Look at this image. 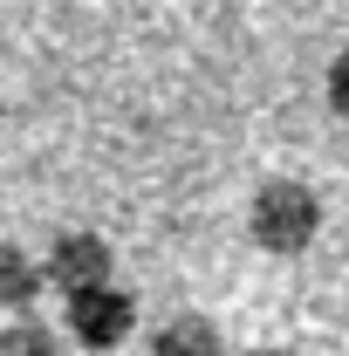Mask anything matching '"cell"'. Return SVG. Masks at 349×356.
<instances>
[{
  "instance_id": "obj_6",
  "label": "cell",
  "mask_w": 349,
  "mask_h": 356,
  "mask_svg": "<svg viewBox=\"0 0 349 356\" xmlns=\"http://www.w3.org/2000/svg\"><path fill=\"white\" fill-rule=\"evenodd\" d=\"M0 356H69V343L48 315H14L0 322Z\"/></svg>"
},
{
  "instance_id": "obj_7",
  "label": "cell",
  "mask_w": 349,
  "mask_h": 356,
  "mask_svg": "<svg viewBox=\"0 0 349 356\" xmlns=\"http://www.w3.org/2000/svg\"><path fill=\"white\" fill-rule=\"evenodd\" d=\"M322 103H329V117H336V124H349V48L322 69Z\"/></svg>"
},
{
  "instance_id": "obj_1",
  "label": "cell",
  "mask_w": 349,
  "mask_h": 356,
  "mask_svg": "<svg viewBox=\"0 0 349 356\" xmlns=\"http://www.w3.org/2000/svg\"><path fill=\"white\" fill-rule=\"evenodd\" d=\"M247 233H254V247L274 254V261H295L308 254L315 240H322V192L308 185V178H261L254 185V199H247Z\"/></svg>"
},
{
  "instance_id": "obj_4",
  "label": "cell",
  "mask_w": 349,
  "mask_h": 356,
  "mask_svg": "<svg viewBox=\"0 0 349 356\" xmlns=\"http://www.w3.org/2000/svg\"><path fill=\"white\" fill-rule=\"evenodd\" d=\"M48 295L42 281V254H28L21 240H0V315H35V302Z\"/></svg>"
},
{
  "instance_id": "obj_8",
  "label": "cell",
  "mask_w": 349,
  "mask_h": 356,
  "mask_svg": "<svg viewBox=\"0 0 349 356\" xmlns=\"http://www.w3.org/2000/svg\"><path fill=\"white\" fill-rule=\"evenodd\" d=\"M240 356H288V350H240Z\"/></svg>"
},
{
  "instance_id": "obj_2",
  "label": "cell",
  "mask_w": 349,
  "mask_h": 356,
  "mask_svg": "<svg viewBox=\"0 0 349 356\" xmlns=\"http://www.w3.org/2000/svg\"><path fill=\"white\" fill-rule=\"evenodd\" d=\"M55 329H62V343H76L83 356H124V343L137 336V295L124 281L89 288V295H69Z\"/></svg>"
},
{
  "instance_id": "obj_5",
  "label": "cell",
  "mask_w": 349,
  "mask_h": 356,
  "mask_svg": "<svg viewBox=\"0 0 349 356\" xmlns=\"http://www.w3.org/2000/svg\"><path fill=\"white\" fill-rule=\"evenodd\" d=\"M144 356H226V336H219L213 315H165L151 329Z\"/></svg>"
},
{
  "instance_id": "obj_3",
  "label": "cell",
  "mask_w": 349,
  "mask_h": 356,
  "mask_svg": "<svg viewBox=\"0 0 349 356\" xmlns=\"http://www.w3.org/2000/svg\"><path fill=\"white\" fill-rule=\"evenodd\" d=\"M42 281L62 302H69V295H89V288H110V281H117V247H110L103 233H89V226H69V233L48 240Z\"/></svg>"
}]
</instances>
